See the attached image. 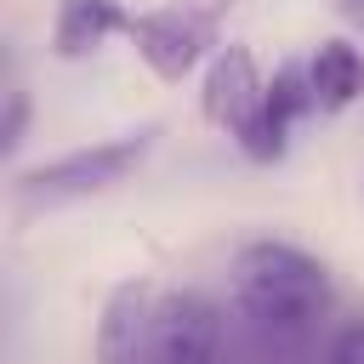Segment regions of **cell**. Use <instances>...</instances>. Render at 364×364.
Instances as JSON below:
<instances>
[{"label":"cell","instance_id":"1","mask_svg":"<svg viewBox=\"0 0 364 364\" xmlns=\"http://www.w3.org/2000/svg\"><path fill=\"white\" fill-rule=\"evenodd\" d=\"M233 301L279 336L313 330V318L330 307V273L313 250L290 239H250L233 256Z\"/></svg>","mask_w":364,"mask_h":364},{"label":"cell","instance_id":"2","mask_svg":"<svg viewBox=\"0 0 364 364\" xmlns=\"http://www.w3.org/2000/svg\"><path fill=\"white\" fill-rule=\"evenodd\" d=\"M154 148V125L142 131H119V136H102V142H85V148H68L34 171L17 176V210L34 216V210H57V205H74V199H91V193H108L114 182H125Z\"/></svg>","mask_w":364,"mask_h":364},{"label":"cell","instance_id":"3","mask_svg":"<svg viewBox=\"0 0 364 364\" xmlns=\"http://www.w3.org/2000/svg\"><path fill=\"white\" fill-rule=\"evenodd\" d=\"M222 353V307L199 290H176L154 307L148 364H216Z\"/></svg>","mask_w":364,"mask_h":364},{"label":"cell","instance_id":"4","mask_svg":"<svg viewBox=\"0 0 364 364\" xmlns=\"http://www.w3.org/2000/svg\"><path fill=\"white\" fill-rule=\"evenodd\" d=\"M131 40L142 51V63L159 74V80H182L199 68L205 46H210V23L182 11V6H165V11H142L131 17Z\"/></svg>","mask_w":364,"mask_h":364},{"label":"cell","instance_id":"5","mask_svg":"<svg viewBox=\"0 0 364 364\" xmlns=\"http://www.w3.org/2000/svg\"><path fill=\"white\" fill-rule=\"evenodd\" d=\"M262 97H267V85H262L250 51H245V46H222V51L210 57V74H205V114L239 136V131L262 114Z\"/></svg>","mask_w":364,"mask_h":364},{"label":"cell","instance_id":"6","mask_svg":"<svg viewBox=\"0 0 364 364\" xmlns=\"http://www.w3.org/2000/svg\"><path fill=\"white\" fill-rule=\"evenodd\" d=\"M148 324H154V301L142 279H125L108 290L102 318H97V364H142L148 358Z\"/></svg>","mask_w":364,"mask_h":364},{"label":"cell","instance_id":"7","mask_svg":"<svg viewBox=\"0 0 364 364\" xmlns=\"http://www.w3.org/2000/svg\"><path fill=\"white\" fill-rule=\"evenodd\" d=\"M119 28H131V17L119 11V0H63L57 23H51V51L74 63V57H91Z\"/></svg>","mask_w":364,"mask_h":364},{"label":"cell","instance_id":"8","mask_svg":"<svg viewBox=\"0 0 364 364\" xmlns=\"http://www.w3.org/2000/svg\"><path fill=\"white\" fill-rule=\"evenodd\" d=\"M307 85L318 108H353L364 97V51L353 40H318V51L307 57Z\"/></svg>","mask_w":364,"mask_h":364},{"label":"cell","instance_id":"9","mask_svg":"<svg viewBox=\"0 0 364 364\" xmlns=\"http://www.w3.org/2000/svg\"><path fill=\"white\" fill-rule=\"evenodd\" d=\"M23 125H28V91L11 80V85H6V119H0V148H6V154L23 142Z\"/></svg>","mask_w":364,"mask_h":364},{"label":"cell","instance_id":"10","mask_svg":"<svg viewBox=\"0 0 364 364\" xmlns=\"http://www.w3.org/2000/svg\"><path fill=\"white\" fill-rule=\"evenodd\" d=\"M330 364H364V318L347 324V330L330 341Z\"/></svg>","mask_w":364,"mask_h":364}]
</instances>
